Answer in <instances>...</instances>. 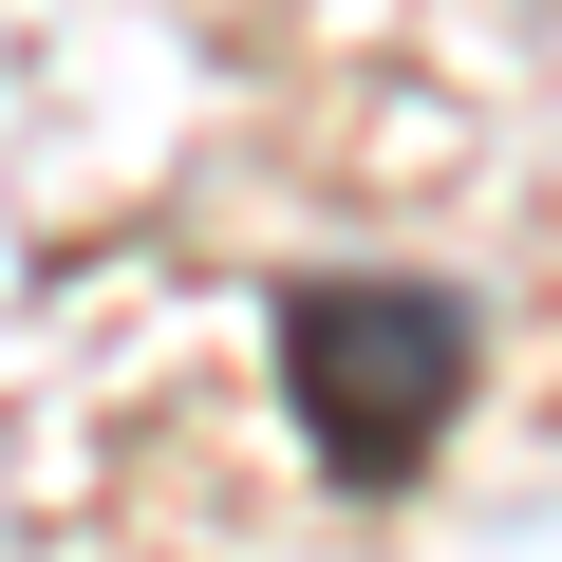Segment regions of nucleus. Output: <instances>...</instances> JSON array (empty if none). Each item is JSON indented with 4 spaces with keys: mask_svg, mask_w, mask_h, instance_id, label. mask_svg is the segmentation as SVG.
Here are the masks:
<instances>
[{
    "mask_svg": "<svg viewBox=\"0 0 562 562\" xmlns=\"http://www.w3.org/2000/svg\"><path fill=\"white\" fill-rule=\"evenodd\" d=\"M281 394H301V450L357 506H394L469 413V301H431V281H301L281 301Z\"/></svg>",
    "mask_w": 562,
    "mask_h": 562,
    "instance_id": "obj_1",
    "label": "nucleus"
}]
</instances>
